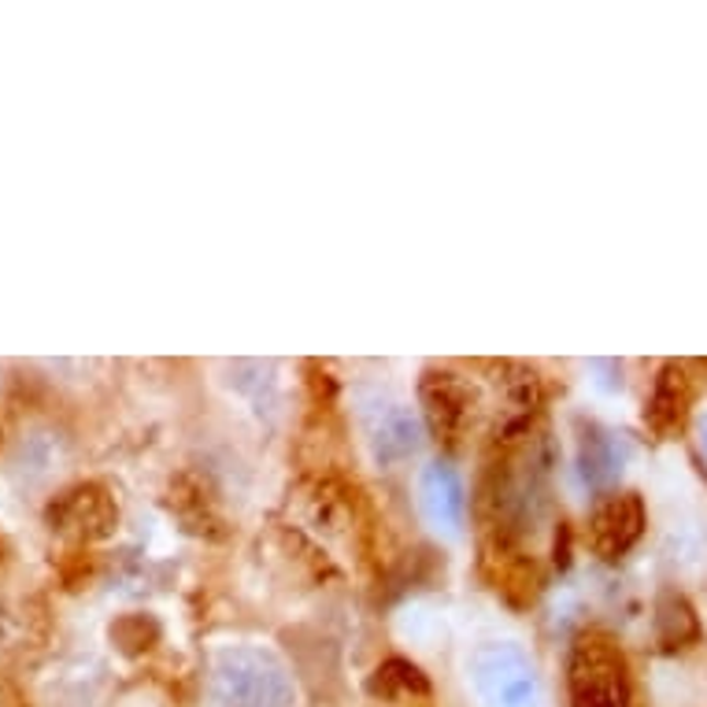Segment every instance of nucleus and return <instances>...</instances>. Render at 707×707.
Wrapping results in <instances>:
<instances>
[{
  "label": "nucleus",
  "mask_w": 707,
  "mask_h": 707,
  "mask_svg": "<svg viewBox=\"0 0 707 707\" xmlns=\"http://www.w3.org/2000/svg\"><path fill=\"white\" fill-rule=\"evenodd\" d=\"M363 433H367V444L378 463L408 460L422 441V427L411 416V408L389 397H375L363 404Z\"/></svg>",
  "instance_id": "39448f33"
},
{
  "label": "nucleus",
  "mask_w": 707,
  "mask_h": 707,
  "mask_svg": "<svg viewBox=\"0 0 707 707\" xmlns=\"http://www.w3.org/2000/svg\"><path fill=\"white\" fill-rule=\"evenodd\" d=\"M471 682L482 707H538V674L519 644H482L471 655Z\"/></svg>",
  "instance_id": "7ed1b4c3"
},
{
  "label": "nucleus",
  "mask_w": 707,
  "mask_h": 707,
  "mask_svg": "<svg viewBox=\"0 0 707 707\" xmlns=\"http://www.w3.org/2000/svg\"><path fill=\"white\" fill-rule=\"evenodd\" d=\"M644 500L638 493H608L589 515V544L604 560H622L644 533Z\"/></svg>",
  "instance_id": "20e7f679"
},
{
  "label": "nucleus",
  "mask_w": 707,
  "mask_h": 707,
  "mask_svg": "<svg viewBox=\"0 0 707 707\" xmlns=\"http://www.w3.org/2000/svg\"><path fill=\"white\" fill-rule=\"evenodd\" d=\"M700 444H704V452H707V416L700 419Z\"/></svg>",
  "instance_id": "f8f14e48"
},
{
  "label": "nucleus",
  "mask_w": 707,
  "mask_h": 707,
  "mask_svg": "<svg viewBox=\"0 0 707 707\" xmlns=\"http://www.w3.org/2000/svg\"><path fill=\"white\" fill-rule=\"evenodd\" d=\"M571 700L574 707H630V666L619 644L604 633H585L571 649L567 663Z\"/></svg>",
  "instance_id": "f03ea898"
},
{
  "label": "nucleus",
  "mask_w": 707,
  "mask_h": 707,
  "mask_svg": "<svg viewBox=\"0 0 707 707\" xmlns=\"http://www.w3.org/2000/svg\"><path fill=\"white\" fill-rule=\"evenodd\" d=\"M467 408H471V389L463 386L456 375L449 371H433L422 382V411H427V422L438 438L452 441L456 430L463 427L467 419Z\"/></svg>",
  "instance_id": "6e6552de"
},
{
  "label": "nucleus",
  "mask_w": 707,
  "mask_h": 707,
  "mask_svg": "<svg viewBox=\"0 0 707 707\" xmlns=\"http://www.w3.org/2000/svg\"><path fill=\"white\" fill-rule=\"evenodd\" d=\"M693 400V389H689V378H685L682 367H663L660 382H655V393H652V422L660 430H674L682 427L685 419V408H689Z\"/></svg>",
  "instance_id": "1a4fd4ad"
},
{
  "label": "nucleus",
  "mask_w": 707,
  "mask_h": 707,
  "mask_svg": "<svg viewBox=\"0 0 707 707\" xmlns=\"http://www.w3.org/2000/svg\"><path fill=\"white\" fill-rule=\"evenodd\" d=\"M582 471H585V478H589L593 486H604V482H611L615 474L622 471V444L615 441L611 433H604V430L593 427L582 438Z\"/></svg>",
  "instance_id": "9b49d317"
},
{
  "label": "nucleus",
  "mask_w": 707,
  "mask_h": 707,
  "mask_svg": "<svg viewBox=\"0 0 707 707\" xmlns=\"http://www.w3.org/2000/svg\"><path fill=\"white\" fill-rule=\"evenodd\" d=\"M115 504L100 486H75L48 508V522L59 533L75 538H104L115 527Z\"/></svg>",
  "instance_id": "423d86ee"
},
{
  "label": "nucleus",
  "mask_w": 707,
  "mask_h": 707,
  "mask_svg": "<svg viewBox=\"0 0 707 707\" xmlns=\"http://www.w3.org/2000/svg\"><path fill=\"white\" fill-rule=\"evenodd\" d=\"M419 504L433 530L460 533L467 522V489H463L460 471L449 463H430L419 478Z\"/></svg>",
  "instance_id": "0eeeda50"
},
{
  "label": "nucleus",
  "mask_w": 707,
  "mask_h": 707,
  "mask_svg": "<svg viewBox=\"0 0 707 707\" xmlns=\"http://www.w3.org/2000/svg\"><path fill=\"white\" fill-rule=\"evenodd\" d=\"M655 630H660V638L671 644V649H682V644L696 641L700 626H696L693 604L674 589L660 593V604H655Z\"/></svg>",
  "instance_id": "9d476101"
},
{
  "label": "nucleus",
  "mask_w": 707,
  "mask_h": 707,
  "mask_svg": "<svg viewBox=\"0 0 707 707\" xmlns=\"http://www.w3.org/2000/svg\"><path fill=\"white\" fill-rule=\"evenodd\" d=\"M211 689L222 707H289L292 682L275 655L252 644L222 649L211 666Z\"/></svg>",
  "instance_id": "f257e3e1"
}]
</instances>
